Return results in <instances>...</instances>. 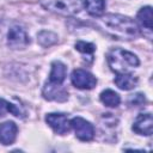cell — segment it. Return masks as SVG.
<instances>
[{"mask_svg": "<svg viewBox=\"0 0 153 153\" xmlns=\"http://www.w3.org/2000/svg\"><path fill=\"white\" fill-rule=\"evenodd\" d=\"M131 129L139 134V135H145L149 136L153 133V117L152 114L145 112V114H139L133 123Z\"/></svg>", "mask_w": 153, "mask_h": 153, "instance_id": "obj_9", "label": "cell"}, {"mask_svg": "<svg viewBox=\"0 0 153 153\" xmlns=\"http://www.w3.org/2000/svg\"><path fill=\"white\" fill-rule=\"evenodd\" d=\"M71 81L73 86L80 90H91L97 85V78L86 69L76 68L71 74Z\"/></svg>", "mask_w": 153, "mask_h": 153, "instance_id": "obj_6", "label": "cell"}, {"mask_svg": "<svg viewBox=\"0 0 153 153\" xmlns=\"http://www.w3.org/2000/svg\"><path fill=\"white\" fill-rule=\"evenodd\" d=\"M97 18V26L112 38L134 39L140 35L137 23L130 17L118 13H108Z\"/></svg>", "mask_w": 153, "mask_h": 153, "instance_id": "obj_1", "label": "cell"}, {"mask_svg": "<svg viewBox=\"0 0 153 153\" xmlns=\"http://www.w3.org/2000/svg\"><path fill=\"white\" fill-rule=\"evenodd\" d=\"M75 49L82 54H92L96 50V45L93 43L90 42H85V41H78L75 43Z\"/></svg>", "mask_w": 153, "mask_h": 153, "instance_id": "obj_19", "label": "cell"}, {"mask_svg": "<svg viewBox=\"0 0 153 153\" xmlns=\"http://www.w3.org/2000/svg\"><path fill=\"white\" fill-rule=\"evenodd\" d=\"M145 103H146V97L143 93H135L128 98V104L130 106H140L143 105Z\"/></svg>", "mask_w": 153, "mask_h": 153, "instance_id": "obj_20", "label": "cell"}, {"mask_svg": "<svg viewBox=\"0 0 153 153\" xmlns=\"http://www.w3.org/2000/svg\"><path fill=\"white\" fill-rule=\"evenodd\" d=\"M106 61L112 72L117 73H130L134 68L139 67V57L128 50L122 48H114L108 51Z\"/></svg>", "mask_w": 153, "mask_h": 153, "instance_id": "obj_2", "label": "cell"}, {"mask_svg": "<svg viewBox=\"0 0 153 153\" xmlns=\"http://www.w3.org/2000/svg\"><path fill=\"white\" fill-rule=\"evenodd\" d=\"M67 74V67L63 62L55 60L51 62V69L49 74V81L54 84H62L66 79Z\"/></svg>", "mask_w": 153, "mask_h": 153, "instance_id": "obj_13", "label": "cell"}, {"mask_svg": "<svg viewBox=\"0 0 153 153\" xmlns=\"http://www.w3.org/2000/svg\"><path fill=\"white\" fill-rule=\"evenodd\" d=\"M7 112H11L16 117H25V110L23 108L17 106V105L5 100L4 98H0V117L5 116V114H7Z\"/></svg>", "mask_w": 153, "mask_h": 153, "instance_id": "obj_17", "label": "cell"}, {"mask_svg": "<svg viewBox=\"0 0 153 153\" xmlns=\"http://www.w3.org/2000/svg\"><path fill=\"white\" fill-rule=\"evenodd\" d=\"M30 43L26 31L20 25H12L7 32V45L13 50L25 49Z\"/></svg>", "mask_w": 153, "mask_h": 153, "instance_id": "obj_4", "label": "cell"}, {"mask_svg": "<svg viewBox=\"0 0 153 153\" xmlns=\"http://www.w3.org/2000/svg\"><path fill=\"white\" fill-rule=\"evenodd\" d=\"M18 127L13 121L0 123V143L4 146L12 145L17 139Z\"/></svg>", "mask_w": 153, "mask_h": 153, "instance_id": "obj_10", "label": "cell"}, {"mask_svg": "<svg viewBox=\"0 0 153 153\" xmlns=\"http://www.w3.org/2000/svg\"><path fill=\"white\" fill-rule=\"evenodd\" d=\"M118 126V120L116 117H114L111 114H104L102 120H100V133L102 134H106V136H112L114 140H116L115 135H116V129Z\"/></svg>", "mask_w": 153, "mask_h": 153, "instance_id": "obj_12", "label": "cell"}, {"mask_svg": "<svg viewBox=\"0 0 153 153\" xmlns=\"http://www.w3.org/2000/svg\"><path fill=\"white\" fill-rule=\"evenodd\" d=\"M136 19H137V25L139 27H141L142 30H146L147 37L151 39L152 36V7L151 6H145L141 7L136 14Z\"/></svg>", "mask_w": 153, "mask_h": 153, "instance_id": "obj_11", "label": "cell"}, {"mask_svg": "<svg viewBox=\"0 0 153 153\" xmlns=\"http://www.w3.org/2000/svg\"><path fill=\"white\" fill-rule=\"evenodd\" d=\"M57 41H59V37L53 31L43 30V31L38 32V35H37V42L43 48H49V47L54 45L55 43H57Z\"/></svg>", "mask_w": 153, "mask_h": 153, "instance_id": "obj_18", "label": "cell"}, {"mask_svg": "<svg viewBox=\"0 0 153 153\" xmlns=\"http://www.w3.org/2000/svg\"><path fill=\"white\" fill-rule=\"evenodd\" d=\"M71 128L74 130L75 136L80 141H91L94 137V127L91 122L82 117H73L71 120Z\"/></svg>", "mask_w": 153, "mask_h": 153, "instance_id": "obj_5", "label": "cell"}, {"mask_svg": "<svg viewBox=\"0 0 153 153\" xmlns=\"http://www.w3.org/2000/svg\"><path fill=\"white\" fill-rule=\"evenodd\" d=\"M99 99L100 102L105 105V106H109V108H116L120 105L121 103V97L118 93H116L115 91L110 90V88H106L100 94H99Z\"/></svg>", "mask_w": 153, "mask_h": 153, "instance_id": "obj_16", "label": "cell"}, {"mask_svg": "<svg viewBox=\"0 0 153 153\" xmlns=\"http://www.w3.org/2000/svg\"><path fill=\"white\" fill-rule=\"evenodd\" d=\"M39 4L49 12L65 17L78 14L82 8L81 0H39Z\"/></svg>", "mask_w": 153, "mask_h": 153, "instance_id": "obj_3", "label": "cell"}, {"mask_svg": "<svg viewBox=\"0 0 153 153\" xmlns=\"http://www.w3.org/2000/svg\"><path fill=\"white\" fill-rule=\"evenodd\" d=\"M84 6L90 16L97 18L104 14L106 2L105 0H84Z\"/></svg>", "mask_w": 153, "mask_h": 153, "instance_id": "obj_15", "label": "cell"}, {"mask_svg": "<svg viewBox=\"0 0 153 153\" xmlns=\"http://www.w3.org/2000/svg\"><path fill=\"white\" fill-rule=\"evenodd\" d=\"M42 96L47 100L55 102H66L68 99V92L62 86V84H54L47 81L42 90Z\"/></svg>", "mask_w": 153, "mask_h": 153, "instance_id": "obj_8", "label": "cell"}, {"mask_svg": "<svg viewBox=\"0 0 153 153\" xmlns=\"http://www.w3.org/2000/svg\"><path fill=\"white\" fill-rule=\"evenodd\" d=\"M45 122L59 135H65L71 129V121L65 114L61 112H50L45 116Z\"/></svg>", "mask_w": 153, "mask_h": 153, "instance_id": "obj_7", "label": "cell"}, {"mask_svg": "<svg viewBox=\"0 0 153 153\" xmlns=\"http://www.w3.org/2000/svg\"><path fill=\"white\" fill-rule=\"evenodd\" d=\"M115 84L118 88L123 91H129L136 87L137 78L134 76L131 73H117L115 76Z\"/></svg>", "mask_w": 153, "mask_h": 153, "instance_id": "obj_14", "label": "cell"}]
</instances>
